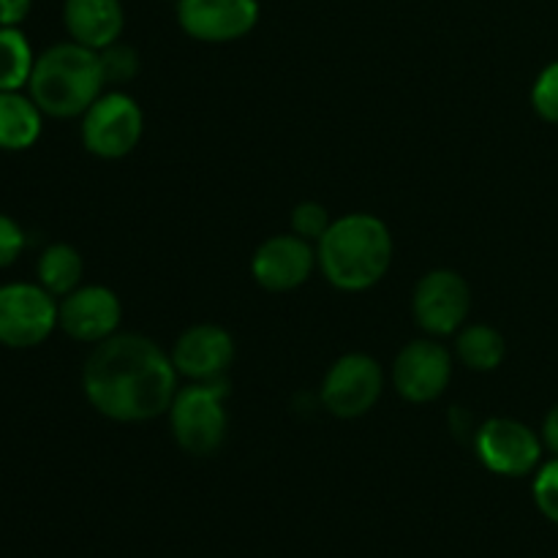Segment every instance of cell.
Listing matches in <instances>:
<instances>
[{
  "label": "cell",
  "mask_w": 558,
  "mask_h": 558,
  "mask_svg": "<svg viewBox=\"0 0 558 558\" xmlns=\"http://www.w3.org/2000/svg\"><path fill=\"white\" fill-rule=\"evenodd\" d=\"M172 363L189 381L227 379L234 363V338L216 322H199L180 332L172 347Z\"/></svg>",
  "instance_id": "14"
},
{
  "label": "cell",
  "mask_w": 558,
  "mask_h": 558,
  "mask_svg": "<svg viewBox=\"0 0 558 558\" xmlns=\"http://www.w3.org/2000/svg\"><path fill=\"white\" fill-rule=\"evenodd\" d=\"M98 54H101L107 85H123V82H131L140 74V54H136V49L129 47V44L114 41L109 44L107 49H101Z\"/></svg>",
  "instance_id": "21"
},
{
  "label": "cell",
  "mask_w": 558,
  "mask_h": 558,
  "mask_svg": "<svg viewBox=\"0 0 558 558\" xmlns=\"http://www.w3.org/2000/svg\"><path fill=\"white\" fill-rule=\"evenodd\" d=\"M539 436H543L545 450L558 456V403H556V407H550V412L545 414L543 434H539Z\"/></svg>",
  "instance_id": "26"
},
{
  "label": "cell",
  "mask_w": 558,
  "mask_h": 558,
  "mask_svg": "<svg viewBox=\"0 0 558 558\" xmlns=\"http://www.w3.org/2000/svg\"><path fill=\"white\" fill-rule=\"evenodd\" d=\"M532 496L543 518H548L554 526H558V456L539 463V469L534 472Z\"/></svg>",
  "instance_id": "20"
},
{
  "label": "cell",
  "mask_w": 558,
  "mask_h": 558,
  "mask_svg": "<svg viewBox=\"0 0 558 558\" xmlns=\"http://www.w3.org/2000/svg\"><path fill=\"white\" fill-rule=\"evenodd\" d=\"M36 52L22 27H0V90H27Z\"/></svg>",
  "instance_id": "19"
},
{
  "label": "cell",
  "mask_w": 558,
  "mask_h": 558,
  "mask_svg": "<svg viewBox=\"0 0 558 558\" xmlns=\"http://www.w3.org/2000/svg\"><path fill=\"white\" fill-rule=\"evenodd\" d=\"M330 210L325 205H319V202H300L292 210V232L298 238L308 240V243H319L327 229H330Z\"/></svg>",
  "instance_id": "23"
},
{
  "label": "cell",
  "mask_w": 558,
  "mask_h": 558,
  "mask_svg": "<svg viewBox=\"0 0 558 558\" xmlns=\"http://www.w3.org/2000/svg\"><path fill=\"white\" fill-rule=\"evenodd\" d=\"M392 387L409 403H430L445 396L452 379V352L436 338L409 341L396 354L390 371Z\"/></svg>",
  "instance_id": "10"
},
{
  "label": "cell",
  "mask_w": 558,
  "mask_h": 558,
  "mask_svg": "<svg viewBox=\"0 0 558 558\" xmlns=\"http://www.w3.org/2000/svg\"><path fill=\"white\" fill-rule=\"evenodd\" d=\"M472 311V289L456 270H430L412 292V314L430 338L456 336Z\"/></svg>",
  "instance_id": "9"
},
{
  "label": "cell",
  "mask_w": 558,
  "mask_h": 558,
  "mask_svg": "<svg viewBox=\"0 0 558 558\" xmlns=\"http://www.w3.org/2000/svg\"><path fill=\"white\" fill-rule=\"evenodd\" d=\"M63 27L71 41L101 52L123 36V0H63Z\"/></svg>",
  "instance_id": "15"
},
{
  "label": "cell",
  "mask_w": 558,
  "mask_h": 558,
  "mask_svg": "<svg viewBox=\"0 0 558 558\" xmlns=\"http://www.w3.org/2000/svg\"><path fill=\"white\" fill-rule=\"evenodd\" d=\"M44 131V112L31 93L0 90V150H31Z\"/></svg>",
  "instance_id": "16"
},
{
  "label": "cell",
  "mask_w": 558,
  "mask_h": 558,
  "mask_svg": "<svg viewBox=\"0 0 558 558\" xmlns=\"http://www.w3.org/2000/svg\"><path fill=\"white\" fill-rule=\"evenodd\" d=\"M319 267L316 248L298 234H272L251 256V276L267 292H294Z\"/></svg>",
  "instance_id": "13"
},
{
  "label": "cell",
  "mask_w": 558,
  "mask_h": 558,
  "mask_svg": "<svg viewBox=\"0 0 558 558\" xmlns=\"http://www.w3.org/2000/svg\"><path fill=\"white\" fill-rule=\"evenodd\" d=\"M229 385L218 381H191L180 387L169 407V428L185 456L210 458L227 441Z\"/></svg>",
  "instance_id": "4"
},
{
  "label": "cell",
  "mask_w": 558,
  "mask_h": 558,
  "mask_svg": "<svg viewBox=\"0 0 558 558\" xmlns=\"http://www.w3.org/2000/svg\"><path fill=\"white\" fill-rule=\"evenodd\" d=\"M390 227L374 213H349L336 218L316 243L322 276L341 292H365L387 276L392 265Z\"/></svg>",
  "instance_id": "2"
},
{
  "label": "cell",
  "mask_w": 558,
  "mask_h": 558,
  "mask_svg": "<svg viewBox=\"0 0 558 558\" xmlns=\"http://www.w3.org/2000/svg\"><path fill=\"white\" fill-rule=\"evenodd\" d=\"M172 354L140 332H114L96 343L82 368V392L112 423H147L169 412L178 396Z\"/></svg>",
  "instance_id": "1"
},
{
  "label": "cell",
  "mask_w": 558,
  "mask_h": 558,
  "mask_svg": "<svg viewBox=\"0 0 558 558\" xmlns=\"http://www.w3.org/2000/svg\"><path fill=\"white\" fill-rule=\"evenodd\" d=\"M85 278V259L80 251L69 243H52L38 254L36 281L47 289L52 298H65L82 287Z\"/></svg>",
  "instance_id": "17"
},
{
  "label": "cell",
  "mask_w": 558,
  "mask_h": 558,
  "mask_svg": "<svg viewBox=\"0 0 558 558\" xmlns=\"http://www.w3.org/2000/svg\"><path fill=\"white\" fill-rule=\"evenodd\" d=\"M145 131V114L136 98L123 90H104L82 114L80 136L90 156L120 161L136 150Z\"/></svg>",
  "instance_id": "5"
},
{
  "label": "cell",
  "mask_w": 558,
  "mask_h": 558,
  "mask_svg": "<svg viewBox=\"0 0 558 558\" xmlns=\"http://www.w3.org/2000/svg\"><path fill=\"white\" fill-rule=\"evenodd\" d=\"M33 0H0V27H20L31 16Z\"/></svg>",
  "instance_id": "25"
},
{
  "label": "cell",
  "mask_w": 558,
  "mask_h": 558,
  "mask_svg": "<svg viewBox=\"0 0 558 558\" xmlns=\"http://www.w3.org/2000/svg\"><path fill=\"white\" fill-rule=\"evenodd\" d=\"M259 0H178V25L202 44H232L259 25Z\"/></svg>",
  "instance_id": "11"
},
{
  "label": "cell",
  "mask_w": 558,
  "mask_h": 558,
  "mask_svg": "<svg viewBox=\"0 0 558 558\" xmlns=\"http://www.w3.org/2000/svg\"><path fill=\"white\" fill-rule=\"evenodd\" d=\"M107 87L101 54L76 41H60L36 54L27 93L44 118L74 120L90 109V104Z\"/></svg>",
  "instance_id": "3"
},
{
  "label": "cell",
  "mask_w": 558,
  "mask_h": 558,
  "mask_svg": "<svg viewBox=\"0 0 558 558\" xmlns=\"http://www.w3.org/2000/svg\"><path fill=\"white\" fill-rule=\"evenodd\" d=\"M123 319L120 298L101 283H82L58 300V330L76 343H101L118 332Z\"/></svg>",
  "instance_id": "12"
},
{
  "label": "cell",
  "mask_w": 558,
  "mask_h": 558,
  "mask_svg": "<svg viewBox=\"0 0 558 558\" xmlns=\"http://www.w3.org/2000/svg\"><path fill=\"white\" fill-rule=\"evenodd\" d=\"M385 390V368L363 352H349L330 365L322 381V403L338 420L365 417Z\"/></svg>",
  "instance_id": "8"
},
{
  "label": "cell",
  "mask_w": 558,
  "mask_h": 558,
  "mask_svg": "<svg viewBox=\"0 0 558 558\" xmlns=\"http://www.w3.org/2000/svg\"><path fill=\"white\" fill-rule=\"evenodd\" d=\"M58 330V298L41 283H0V347L36 349Z\"/></svg>",
  "instance_id": "6"
},
{
  "label": "cell",
  "mask_w": 558,
  "mask_h": 558,
  "mask_svg": "<svg viewBox=\"0 0 558 558\" xmlns=\"http://www.w3.org/2000/svg\"><path fill=\"white\" fill-rule=\"evenodd\" d=\"M27 245L25 229L20 227V221H14L11 216L0 213V270L14 265L22 256Z\"/></svg>",
  "instance_id": "24"
},
{
  "label": "cell",
  "mask_w": 558,
  "mask_h": 558,
  "mask_svg": "<svg viewBox=\"0 0 558 558\" xmlns=\"http://www.w3.org/2000/svg\"><path fill=\"white\" fill-rule=\"evenodd\" d=\"M507 343L496 327L490 325H463L456 338V357L477 374H490L505 363Z\"/></svg>",
  "instance_id": "18"
},
{
  "label": "cell",
  "mask_w": 558,
  "mask_h": 558,
  "mask_svg": "<svg viewBox=\"0 0 558 558\" xmlns=\"http://www.w3.org/2000/svg\"><path fill=\"white\" fill-rule=\"evenodd\" d=\"M532 109L545 123L558 125V60L545 65L532 85Z\"/></svg>",
  "instance_id": "22"
},
{
  "label": "cell",
  "mask_w": 558,
  "mask_h": 558,
  "mask_svg": "<svg viewBox=\"0 0 558 558\" xmlns=\"http://www.w3.org/2000/svg\"><path fill=\"white\" fill-rule=\"evenodd\" d=\"M543 436L512 417H490L474 430V452L490 474L526 477L543 463Z\"/></svg>",
  "instance_id": "7"
},
{
  "label": "cell",
  "mask_w": 558,
  "mask_h": 558,
  "mask_svg": "<svg viewBox=\"0 0 558 558\" xmlns=\"http://www.w3.org/2000/svg\"><path fill=\"white\" fill-rule=\"evenodd\" d=\"M174 3H178V0H174Z\"/></svg>",
  "instance_id": "27"
}]
</instances>
